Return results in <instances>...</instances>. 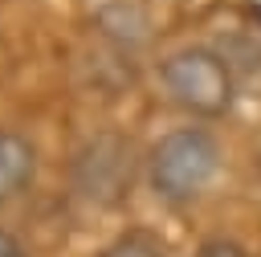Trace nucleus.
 Returning a JSON list of instances; mask_svg holds the SVG:
<instances>
[{
  "mask_svg": "<svg viewBox=\"0 0 261 257\" xmlns=\"http://www.w3.org/2000/svg\"><path fill=\"white\" fill-rule=\"evenodd\" d=\"M196 257H249L237 241H224V237H212V241H204L200 249H196Z\"/></svg>",
  "mask_w": 261,
  "mask_h": 257,
  "instance_id": "423d86ee",
  "label": "nucleus"
},
{
  "mask_svg": "<svg viewBox=\"0 0 261 257\" xmlns=\"http://www.w3.org/2000/svg\"><path fill=\"white\" fill-rule=\"evenodd\" d=\"M159 82H163L167 98L179 110H188L192 118H220L237 94V78H232L224 53L208 49V45H184V49L167 53L159 61Z\"/></svg>",
  "mask_w": 261,
  "mask_h": 257,
  "instance_id": "f03ea898",
  "label": "nucleus"
},
{
  "mask_svg": "<svg viewBox=\"0 0 261 257\" xmlns=\"http://www.w3.org/2000/svg\"><path fill=\"white\" fill-rule=\"evenodd\" d=\"M130 155H135L130 143L118 139V135L90 139L77 151V159H73V188H77V196L98 204V208L118 204L130 192V179H135V159Z\"/></svg>",
  "mask_w": 261,
  "mask_h": 257,
  "instance_id": "7ed1b4c3",
  "label": "nucleus"
},
{
  "mask_svg": "<svg viewBox=\"0 0 261 257\" xmlns=\"http://www.w3.org/2000/svg\"><path fill=\"white\" fill-rule=\"evenodd\" d=\"M102 257H167V253L155 241H147V237H122L110 249H102Z\"/></svg>",
  "mask_w": 261,
  "mask_h": 257,
  "instance_id": "39448f33",
  "label": "nucleus"
},
{
  "mask_svg": "<svg viewBox=\"0 0 261 257\" xmlns=\"http://www.w3.org/2000/svg\"><path fill=\"white\" fill-rule=\"evenodd\" d=\"M37 175V151L24 135L0 131V204L16 200Z\"/></svg>",
  "mask_w": 261,
  "mask_h": 257,
  "instance_id": "20e7f679",
  "label": "nucleus"
},
{
  "mask_svg": "<svg viewBox=\"0 0 261 257\" xmlns=\"http://www.w3.org/2000/svg\"><path fill=\"white\" fill-rule=\"evenodd\" d=\"M0 257H29V249H24V245H20L4 224H0Z\"/></svg>",
  "mask_w": 261,
  "mask_h": 257,
  "instance_id": "0eeeda50",
  "label": "nucleus"
},
{
  "mask_svg": "<svg viewBox=\"0 0 261 257\" xmlns=\"http://www.w3.org/2000/svg\"><path fill=\"white\" fill-rule=\"evenodd\" d=\"M220 171V143L204 126L167 131L147 155V184L163 204L196 200Z\"/></svg>",
  "mask_w": 261,
  "mask_h": 257,
  "instance_id": "f257e3e1",
  "label": "nucleus"
}]
</instances>
